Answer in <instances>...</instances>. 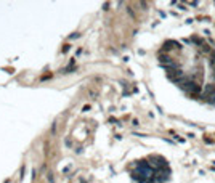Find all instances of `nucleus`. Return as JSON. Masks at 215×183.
<instances>
[{
    "label": "nucleus",
    "instance_id": "1",
    "mask_svg": "<svg viewBox=\"0 0 215 183\" xmlns=\"http://www.w3.org/2000/svg\"><path fill=\"white\" fill-rule=\"evenodd\" d=\"M167 76L190 98L215 105V44L206 37L190 36L169 40L159 52Z\"/></svg>",
    "mask_w": 215,
    "mask_h": 183
},
{
    "label": "nucleus",
    "instance_id": "2",
    "mask_svg": "<svg viewBox=\"0 0 215 183\" xmlns=\"http://www.w3.org/2000/svg\"><path fill=\"white\" fill-rule=\"evenodd\" d=\"M130 174L137 183H167L172 170L165 159L154 154L138 161Z\"/></svg>",
    "mask_w": 215,
    "mask_h": 183
}]
</instances>
